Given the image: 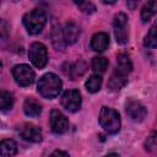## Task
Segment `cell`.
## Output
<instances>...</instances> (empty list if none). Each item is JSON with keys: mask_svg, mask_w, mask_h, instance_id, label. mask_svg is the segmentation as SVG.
<instances>
[{"mask_svg": "<svg viewBox=\"0 0 157 157\" xmlns=\"http://www.w3.org/2000/svg\"><path fill=\"white\" fill-rule=\"evenodd\" d=\"M63 83L61 80L53 72H47L44 74L37 85L38 92L40 93V96H43L44 98H55L56 96H59L60 91H61Z\"/></svg>", "mask_w": 157, "mask_h": 157, "instance_id": "1", "label": "cell"}, {"mask_svg": "<svg viewBox=\"0 0 157 157\" xmlns=\"http://www.w3.org/2000/svg\"><path fill=\"white\" fill-rule=\"evenodd\" d=\"M22 21L29 34H38L43 31L47 23V15L42 9H34L27 12L23 16Z\"/></svg>", "mask_w": 157, "mask_h": 157, "instance_id": "2", "label": "cell"}, {"mask_svg": "<svg viewBox=\"0 0 157 157\" xmlns=\"http://www.w3.org/2000/svg\"><path fill=\"white\" fill-rule=\"evenodd\" d=\"M99 124L108 134H117L120 130L119 113L109 107H103L99 113Z\"/></svg>", "mask_w": 157, "mask_h": 157, "instance_id": "3", "label": "cell"}, {"mask_svg": "<svg viewBox=\"0 0 157 157\" xmlns=\"http://www.w3.org/2000/svg\"><path fill=\"white\" fill-rule=\"evenodd\" d=\"M28 58L31 60V63L38 67V69H43L47 63H48V52H47V47L43 43L39 42H34L29 45V50H28Z\"/></svg>", "mask_w": 157, "mask_h": 157, "instance_id": "4", "label": "cell"}, {"mask_svg": "<svg viewBox=\"0 0 157 157\" xmlns=\"http://www.w3.org/2000/svg\"><path fill=\"white\" fill-rule=\"evenodd\" d=\"M12 76L15 78V81L22 87H27V86L32 85L34 81V77H36L34 71L27 64L15 65L12 69Z\"/></svg>", "mask_w": 157, "mask_h": 157, "instance_id": "5", "label": "cell"}, {"mask_svg": "<svg viewBox=\"0 0 157 157\" xmlns=\"http://www.w3.org/2000/svg\"><path fill=\"white\" fill-rule=\"evenodd\" d=\"M60 102L66 110L75 113L81 107V93L77 90H67L63 93Z\"/></svg>", "mask_w": 157, "mask_h": 157, "instance_id": "6", "label": "cell"}, {"mask_svg": "<svg viewBox=\"0 0 157 157\" xmlns=\"http://www.w3.org/2000/svg\"><path fill=\"white\" fill-rule=\"evenodd\" d=\"M49 121H50L52 131L54 134H56V135L65 134L69 130V120H67V118L61 112H59L56 109H53L50 112Z\"/></svg>", "mask_w": 157, "mask_h": 157, "instance_id": "7", "label": "cell"}, {"mask_svg": "<svg viewBox=\"0 0 157 157\" xmlns=\"http://www.w3.org/2000/svg\"><path fill=\"white\" fill-rule=\"evenodd\" d=\"M126 23H128V17L125 13L120 12L115 15L114 17V36L117 39V43L119 44H125L128 42V31H126Z\"/></svg>", "mask_w": 157, "mask_h": 157, "instance_id": "8", "label": "cell"}, {"mask_svg": "<svg viewBox=\"0 0 157 157\" xmlns=\"http://www.w3.org/2000/svg\"><path fill=\"white\" fill-rule=\"evenodd\" d=\"M17 131L20 136L29 142H40L42 141V131L38 126L29 124V123H23L17 128Z\"/></svg>", "mask_w": 157, "mask_h": 157, "instance_id": "9", "label": "cell"}, {"mask_svg": "<svg viewBox=\"0 0 157 157\" xmlns=\"http://www.w3.org/2000/svg\"><path fill=\"white\" fill-rule=\"evenodd\" d=\"M126 114L130 117L131 120L140 123L146 118L147 109L141 102L135 101V99H129L126 102Z\"/></svg>", "mask_w": 157, "mask_h": 157, "instance_id": "10", "label": "cell"}, {"mask_svg": "<svg viewBox=\"0 0 157 157\" xmlns=\"http://www.w3.org/2000/svg\"><path fill=\"white\" fill-rule=\"evenodd\" d=\"M63 36L66 44H74L80 37V27L75 22H66L63 28Z\"/></svg>", "mask_w": 157, "mask_h": 157, "instance_id": "11", "label": "cell"}, {"mask_svg": "<svg viewBox=\"0 0 157 157\" xmlns=\"http://www.w3.org/2000/svg\"><path fill=\"white\" fill-rule=\"evenodd\" d=\"M109 44V36L105 32H98L93 34L91 39V48L94 52H104Z\"/></svg>", "mask_w": 157, "mask_h": 157, "instance_id": "12", "label": "cell"}, {"mask_svg": "<svg viewBox=\"0 0 157 157\" xmlns=\"http://www.w3.org/2000/svg\"><path fill=\"white\" fill-rule=\"evenodd\" d=\"M128 82V75L121 74L118 70H114V72L112 74L109 82H108V87L112 91H119L120 88H123Z\"/></svg>", "mask_w": 157, "mask_h": 157, "instance_id": "13", "label": "cell"}, {"mask_svg": "<svg viewBox=\"0 0 157 157\" xmlns=\"http://www.w3.org/2000/svg\"><path fill=\"white\" fill-rule=\"evenodd\" d=\"M115 70L120 71L121 74H125V75H129L132 70V63L129 58L128 54L125 53H120L117 58V67Z\"/></svg>", "mask_w": 157, "mask_h": 157, "instance_id": "14", "label": "cell"}, {"mask_svg": "<svg viewBox=\"0 0 157 157\" xmlns=\"http://www.w3.org/2000/svg\"><path fill=\"white\" fill-rule=\"evenodd\" d=\"M23 110L28 117H38L42 113V105L34 98H27L23 104Z\"/></svg>", "mask_w": 157, "mask_h": 157, "instance_id": "15", "label": "cell"}, {"mask_svg": "<svg viewBox=\"0 0 157 157\" xmlns=\"http://www.w3.org/2000/svg\"><path fill=\"white\" fill-rule=\"evenodd\" d=\"M1 157H12L17 152V145L13 140H2L0 144Z\"/></svg>", "mask_w": 157, "mask_h": 157, "instance_id": "16", "label": "cell"}, {"mask_svg": "<svg viewBox=\"0 0 157 157\" xmlns=\"http://www.w3.org/2000/svg\"><path fill=\"white\" fill-rule=\"evenodd\" d=\"M144 45L146 48H157V20L155 21V23L151 26L148 33L145 36L144 39Z\"/></svg>", "mask_w": 157, "mask_h": 157, "instance_id": "17", "label": "cell"}, {"mask_svg": "<svg viewBox=\"0 0 157 157\" xmlns=\"http://www.w3.org/2000/svg\"><path fill=\"white\" fill-rule=\"evenodd\" d=\"M85 71H86V64L82 60H78L74 65L69 64V70L66 71V75H70V77L72 80H76L77 77L82 76L85 74Z\"/></svg>", "mask_w": 157, "mask_h": 157, "instance_id": "18", "label": "cell"}, {"mask_svg": "<svg viewBox=\"0 0 157 157\" xmlns=\"http://www.w3.org/2000/svg\"><path fill=\"white\" fill-rule=\"evenodd\" d=\"M155 13H157V1H148L144 5L141 10V20L142 22H147Z\"/></svg>", "mask_w": 157, "mask_h": 157, "instance_id": "19", "label": "cell"}, {"mask_svg": "<svg viewBox=\"0 0 157 157\" xmlns=\"http://www.w3.org/2000/svg\"><path fill=\"white\" fill-rule=\"evenodd\" d=\"M86 86V90L91 93H94V92H98L101 90V86H102V77L99 75H91L88 77V80L86 81L85 83Z\"/></svg>", "mask_w": 157, "mask_h": 157, "instance_id": "20", "label": "cell"}, {"mask_svg": "<svg viewBox=\"0 0 157 157\" xmlns=\"http://www.w3.org/2000/svg\"><path fill=\"white\" fill-rule=\"evenodd\" d=\"M108 67V59L104 56H94L92 59V69L94 72L103 74Z\"/></svg>", "mask_w": 157, "mask_h": 157, "instance_id": "21", "label": "cell"}, {"mask_svg": "<svg viewBox=\"0 0 157 157\" xmlns=\"http://www.w3.org/2000/svg\"><path fill=\"white\" fill-rule=\"evenodd\" d=\"M13 104V97L10 92L7 91H2L0 94V108L1 110H6L9 108H11Z\"/></svg>", "mask_w": 157, "mask_h": 157, "instance_id": "22", "label": "cell"}, {"mask_svg": "<svg viewBox=\"0 0 157 157\" xmlns=\"http://www.w3.org/2000/svg\"><path fill=\"white\" fill-rule=\"evenodd\" d=\"M145 148L146 151H150V152H153L157 150V131L152 132L145 141Z\"/></svg>", "mask_w": 157, "mask_h": 157, "instance_id": "23", "label": "cell"}, {"mask_svg": "<svg viewBox=\"0 0 157 157\" xmlns=\"http://www.w3.org/2000/svg\"><path fill=\"white\" fill-rule=\"evenodd\" d=\"M76 5L85 13H92V12L96 11V6L92 2H90V1H78V2L76 1Z\"/></svg>", "mask_w": 157, "mask_h": 157, "instance_id": "24", "label": "cell"}, {"mask_svg": "<svg viewBox=\"0 0 157 157\" xmlns=\"http://www.w3.org/2000/svg\"><path fill=\"white\" fill-rule=\"evenodd\" d=\"M49 157H69V155L65 152V151H60V150H56L54 151Z\"/></svg>", "mask_w": 157, "mask_h": 157, "instance_id": "25", "label": "cell"}, {"mask_svg": "<svg viewBox=\"0 0 157 157\" xmlns=\"http://www.w3.org/2000/svg\"><path fill=\"white\" fill-rule=\"evenodd\" d=\"M105 157H119V155H117V153H109Z\"/></svg>", "mask_w": 157, "mask_h": 157, "instance_id": "26", "label": "cell"}]
</instances>
